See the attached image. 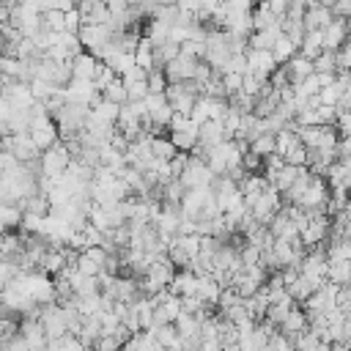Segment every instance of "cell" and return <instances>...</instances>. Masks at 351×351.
Instances as JSON below:
<instances>
[{
  "label": "cell",
  "instance_id": "obj_31",
  "mask_svg": "<svg viewBox=\"0 0 351 351\" xmlns=\"http://www.w3.org/2000/svg\"><path fill=\"white\" fill-rule=\"evenodd\" d=\"M247 151H252V154H258V156H266V154H274V134H269V132H263V134H258L250 145H247Z\"/></svg>",
  "mask_w": 351,
  "mask_h": 351
},
{
  "label": "cell",
  "instance_id": "obj_19",
  "mask_svg": "<svg viewBox=\"0 0 351 351\" xmlns=\"http://www.w3.org/2000/svg\"><path fill=\"white\" fill-rule=\"evenodd\" d=\"M118 107L121 104H115V101H107L104 96L90 107V115L93 118H99L101 123H110V126H115V118H118Z\"/></svg>",
  "mask_w": 351,
  "mask_h": 351
},
{
  "label": "cell",
  "instance_id": "obj_10",
  "mask_svg": "<svg viewBox=\"0 0 351 351\" xmlns=\"http://www.w3.org/2000/svg\"><path fill=\"white\" fill-rule=\"evenodd\" d=\"M302 329H307V315H304V310L302 307H291L288 313H285V318L280 321V326H277V332L280 335H285V337H293V335H299Z\"/></svg>",
  "mask_w": 351,
  "mask_h": 351
},
{
  "label": "cell",
  "instance_id": "obj_42",
  "mask_svg": "<svg viewBox=\"0 0 351 351\" xmlns=\"http://www.w3.org/2000/svg\"><path fill=\"white\" fill-rule=\"evenodd\" d=\"M123 88H126V99H134V101H140V99H145V96H148V85H145V80H137V82H126Z\"/></svg>",
  "mask_w": 351,
  "mask_h": 351
},
{
  "label": "cell",
  "instance_id": "obj_5",
  "mask_svg": "<svg viewBox=\"0 0 351 351\" xmlns=\"http://www.w3.org/2000/svg\"><path fill=\"white\" fill-rule=\"evenodd\" d=\"M244 60H247V71L255 74L258 80H269V74L277 69L269 49H244Z\"/></svg>",
  "mask_w": 351,
  "mask_h": 351
},
{
  "label": "cell",
  "instance_id": "obj_2",
  "mask_svg": "<svg viewBox=\"0 0 351 351\" xmlns=\"http://www.w3.org/2000/svg\"><path fill=\"white\" fill-rule=\"evenodd\" d=\"M178 181H181L186 189H195V186H208V184L214 181V173L206 167L203 156H197V154H189V156H186V167L181 170Z\"/></svg>",
  "mask_w": 351,
  "mask_h": 351
},
{
  "label": "cell",
  "instance_id": "obj_38",
  "mask_svg": "<svg viewBox=\"0 0 351 351\" xmlns=\"http://www.w3.org/2000/svg\"><path fill=\"white\" fill-rule=\"evenodd\" d=\"M176 244L189 255V258H195L197 252H200V236L197 233H189V236H176Z\"/></svg>",
  "mask_w": 351,
  "mask_h": 351
},
{
  "label": "cell",
  "instance_id": "obj_18",
  "mask_svg": "<svg viewBox=\"0 0 351 351\" xmlns=\"http://www.w3.org/2000/svg\"><path fill=\"white\" fill-rule=\"evenodd\" d=\"M269 52H271L274 63H277V66H282V63H285L291 55H296V44H293V41H291L285 33H280V36H277V41L271 44V49H269Z\"/></svg>",
  "mask_w": 351,
  "mask_h": 351
},
{
  "label": "cell",
  "instance_id": "obj_35",
  "mask_svg": "<svg viewBox=\"0 0 351 351\" xmlns=\"http://www.w3.org/2000/svg\"><path fill=\"white\" fill-rule=\"evenodd\" d=\"M96 318H99V332H101V335H112V329L121 324L118 315L112 313V307H110V310H99Z\"/></svg>",
  "mask_w": 351,
  "mask_h": 351
},
{
  "label": "cell",
  "instance_id": "obj_28",
  "mask_svg": "<svg viewBox=\"0 0 351 351\" xmlns=\"http://www.w3.org/2000/svg\"><path fill=\"white\" fill-rule=\"evenodd\" d=\"M293 145H299V137H296V132L293 129H282V132H277L274 134V154H288Z\"/></svg>",
  "mask_w": 351,
  "mask_h": 351
},
{
  "label": "cell",
  "instance_id": "obj_33",
  "mask_svg": "<svg viewBox=\"0 0 351 351\" xmlns=\"http://www.w3.org/2000/svg\"><path fill=\"white\" fill-rule=\"evenodd\" d=\"M41 27L44 30H63V11H58V8L41 11Z\"/></svg>",
  "mask_w": 351,
  "mask_h": 351
},
{
  "label": "cell",
  "instance_id": "obj_54",
  "mask_svg": "<svg viewBox=\"0 0 351 351\" xmlns=\"http://www.w3.org/2000/svg\"><path fill=\"white\" fill-rule=\"evenodd\" d=\"M3 258H5V255H3V250H0V261H3Z\"/></svg>",
  "mask_w": 351,
  "mask_h": 351
},
{
  "label": "cell",
  "instance_id": "obj_12",
  "mask_svg": "<svg viewBox=\"0 0 351 351\" xmlns=\"http://www.w3.org/2000/svg\"><path fill=\"white\" fill-rule=\"evenodd\" d=\"M63 266H66V261H63V255H60V250H58V247H47V250L41 252V258L36 261V269H38V271H44V274H49V277L60 274V271H63Z\"/></svg>",
  "mask_w": 351,
  "mask_h": 351
},
{
  "label": "cell",
  "instance_id": "obj_11",
  "mask_svg": "<svg viewBox=\"0 0 351 351\" xmlns=\"http://www.w3.org/2000/svg\"><path fill=\"white\" fill-rule=\"evenodd\" d=\"M335 16H332V11L326 8V5H321V3H315V5H307L304 8V16H302V25H304V30H321L326 22H332Z\"/></svg>",
  "mask_w": 351,
  "mask_h": 351
},
{
  "label": "cell",
  "instance_id": "obj_23",
  "mask_svg": "<svg viewBox=\"0 0 351 351\" xmlns=\"http://www.w3.org/2000/svg\"><path fill=\"white\" fill-rule=\"evenodd\" d=\"M143 332H151L154 335V340L162 346V348H170L173 343H178L181 337H178V329H176V324H162V326H154V329H143Z\"/></svg>",
  "mask_w": 351,
  "mask_h": 351
},
{
  "label": "cell",
  "instance_id": "obj_16",
  "mask_svg": "<svg viewBox=\"0 0 351 351\" xmlns=\"http://www.w3.org/2000/svg\"><path fill=\"white\" fill-rule=\"evenodd\" d=\"M326 280L335 285H348L351 280V261H326Z\"/></svg>",
  "mask_w": 351,
  "mask_h": 351
},
{
  "label": "cell",
  "instance_id": "obj_39",
  "mask_svg": "<svg viewBox=\"0 0 351 351\" xmlns=\"http://www.w3.org/2000/svg\"><path fill=\"white\" fill-rule=\"evenodd\" d=\"M55 351H88V348L77 340V335H69V332H66L63 337L55 340Z\"/></svg>",
  "mask_w": 351,
  "mask_h": 351
},
{
  "label": "cell",
  "instance_id": "obj_3",
  "mask_svg": "<svg viewBox=\"0 0 351 351\" xmlns=\"http://www.w3.org/2000/svg\"><path fill=\"white\" fill-rule=\"evenodd\" d=\"M112 30L107 25H93V22H82L80 30H77V38H80V47L85 52H96L99 47H104L110 41Z\"/></svg>",
  "mask_w": 351,
  "mask_h": 351
},
{
  "label": "cell",
  "instance_id": "obj_44",
  "mask_svg": "<svg viewBox=\"0 0 351 351\" xmlns=\"http://www.w3.org/2000/svg\"><path fill=\"white\" fill-rule=\"evenodd\" d=\"M118 348H121V343L112 335H99L90 346V351H118Z\"/></svg>",
  "mask_w": 351,
  "mask_h": 351
},
{
  "label": "cell",
  "instance_id": "obj_43",
  "mask_svg": "<svg viewBox=\"0 0 351 351\" xmlns=\"http://www.w3.org/2000/svg\"><path fill=\"white\" fill-rule=\"evenodd\" d=\"M315 110V118H318V123H335V118H337V107L335 104H318V107H313Z\"/></svg>",
  "mask_w": 351,
  "mask_h": 351
},
{
  "label": "cell",
  "instance_id": "obj_27",
  "mask_svg": "<svg viewBox=\"0 0 351 351\" xmlns=\"http://www.w3.org/2000/svg\"><path fill=\"white\" fill-rule=\"evenodd\" d=\"M313 71L315 74H335V52L332 49H321L315 58H313Z\"/></svg>",
  "mask_w": 351,
  "mask_h": 351
},
{
  "label": "cell",
  "instance_id": "obj_8",
  "mask_svg": "<svg viewBox=\"0 0 351 351\" xmlns=\"http://www.w3.org/2000/svg\"><path fill=\"white\" fill-rule=\"evenodd\" d=\"M324 181L329 189H348L351 184V165L348 162H332L324 173Z\"/></svg>",
  "mask_w": 351,
  "mask_h": 351
},
{
  "label": "cell",
  "instance_id": "obj_53",
  "mask_svg": "<svg viewBox=\"0 0 351 351\" xmlns=\"http://www.w3.org/2000/svg\"><path fill=\"white\" fill-rule=\"evenodd\" d=\"M0 55H3V36H0Z\"/></svg>",
  "mask_w": 351,
  "mask_h": 351
},
{
  "label": "cell",
  "instance_id": "obj_20",
  "mask_svg": "<svg viewBox=\"0 0 351 351\" xmlns=\"http://www.w3.org/2000/svg\"><path fill=\"white\" fill-rule=\"evenodd\" d=\"M321 49H324V47H321V30H304V36H302V41H299V49H296V52L313 60Z\"/></svg>",
  "mask_w": 351,
  "mask_h": 351
},
{
  "label": "cell",
  "instance_id": "obj_51",
  "mask_svg": "<svg viewBox=\"0 0 351 351\" xmlns=\"http://www.w3.org/2000/svg\"><path fill=\"white\" fill-rule=\"evenodd\" d=\"M258 351H271V346H269V343H266V346H263V348H258Z\"/></svg>",
  "mask_w": 351,
  "mask_h": 351
},
{
  "label": "cell",
  "instance_id": "obj_34",
  "mask_svg": "<svg viewBox=\"0 0 351 351\" xmlns=\"http://www.w3.org/2000/svg\"><path fill=\"white\" fill-rule=\"evenodd\" d=\"M27 88H30V93H33L36 101H44V99H49L52 90L60 88V85H49V82H44V80H36V77H33V80L27 82Z\"/></svg>",
  "mask_w": 351,
  "mask_h": 351
},
{
  "label": "cell",
  "instance_id": "obj_45",
  "mask_svg": "<svg viewBox=\"0 0 351 351\" xmlns=\"http://www.w3.org/2000/svg\"><path fill=\"white\" fill-rule=\"evenodd\" d=\"M241 170L244 173H261V156L252 151H244L241 154Z\"/></svg>",
  "mask_w": 351,
  "mask_h": 351
},
{
  "label": "cell",
  "instance_id": "obj_30",
  "mask_svg": "<svg viewBox=\"0 0 351 351\" xmlns=\"http://www.w3.org/2000/svg\"><path fill=\"white\" fill-rule=\"evenodd\" d=\"M101 96H104L107 101H115V104H123V101H126V88H123V82H121V77H115L112 82H107V85L101 88Z\"/></svg>",
  "mask_w": 351,
  "mask_h": 351
},
{
  "label": "cell",
  "instance_id": "obj_55",
  "mask_svg": "<svg viewBox=\"0 0 351 351\" xmlns=\"http://www.w3.org/2000/svg\"><path fill=\"white\" fill-rule=\"evenodd\" d=\"M0 244H3V230H0Z\"/></svg>",
  "mask_w": 351,
  "mask_h": 351
},
{
  "label": "cell",
  "instance_id": "obj_4",
  "mask_svg": "<svg viewBox=\"0 0 351 351\" xmlns=\"http://www.w3.org/2000/svg\"><path fill=\"white\" fill-rule=\"evenodd\" d=\"M195 66H197V58L178 52L173 60H167V63L162 66V71H165L167 82H184V80H192V74H195Z\"/></svg>",
  "mask_w": 351,
  "mask_h": 351
},
{
  "label": "cell",
  "instance_id": "obj_22",
  "mask_svg": "<svg viewBox=\"0 0 351 351\" xmlns=\"http://www.w3.org/2000/svg\"><path fill=\"white\" fill-rule=\"evenodd\" d=\"M326 261H351L348 239H326Z\"/></svg>",
  "mask_w": 351,
  "mask_h": 351
},
{
  "label": "cell",
  "instance_id": "obj_17",
  "mask_svg": "<svg viewBox=\"0 0 351 351\" xmlns=\"http://www.w3.org/2000/svg\"><path fill=\"white\" fill-rule=\"evenodd\" d=\"M285 291H288V296L296 302V304H302L313 291H315V282L310 280V277H304V274H299L291 285H285Z\"/></svg>",
  "mask_w": 351,
  "mask_h": 351
},
{
  "label": "cell",
  "instance_id": "obj_37",
  "mask_svg": "<svg viewBox=\"0 0 351 351\" xmlns=\"http://www.w3.org/2000/svg\"><path fill=\"white\" fill-rule=\"evenodd\" d=\"M282 162L285 165H293V167H304L307 165V148L299 143V145H293L288 154H282Z\"/></svg>",
  "mask_w": 351,
  "mask_h": 351
},
{
  "label": "cell",
  "instance_id": "obj_49",
  "mask_svg": "<svg viewBox=\"0 0 351 351\" xmlns=\"http://www.w3.org/2000/svg\"><path fill=\"white\" fill-rule=\"evenodd\" d=\"M222 346H219V340H200V351H219Z\"/></svg>",
  "mask_w": 351,
  "mask_h": 351
},
{
  "label": "cell",
  "instance_id": "obj_36",
  "mask_svg": "<svg viewBox=\"0 0 351 351\" xmlns=\"http://www.w3.org/2000/svg\"><path fill=\"white\" fill-rule=\"evenodd\" d=\"M335 52V69L337 71H348V66H351V44L348 41H343L337 49H332Z\"/></svg>",
  "mask_w": 351,
  "mask_h": 351
},
{
  "label": "cell",
  "instance_id": "obj_41",
  "mask_svg": "<svg viewBox=\"0 0 351 351\" xmlns=\"http://www.w3.org/2000/svg\"><path fill=\"white\" fill-rule=\"evenodd\" d=\"M80 25H82V14H80L77 8L63 11V30H66V33H77Z\"/></svg>",
  "mask_w": 351,
  "mask_h": 351
},
{
  "label": "cell",
  "instance_id": "obj_50",
  "mask_svg": "<svg viewBox=\"0 0 351 351\" xmlns=\"http://www.w3.org/2000/svg\"><path fill=\"white\" fill-rule=\"evenodd\" d=\"M332 351H348V343H332Z\"/></svg>",
  "mask_w": 351,
  "mask_h": 351
},
{
  "label": "cell",
  "instance_id": "obj_40",
  "mask_svg": "<svg viewBox=\"0 0 351 351\" xmlns=\"http://www.w3.org/2000/svg\"><path fill=\"white\" fill-rule=\"evenodd\" d=\"M241 77H244V74H233V71L219 74V80H222V85H225V93H228V99H230L233 93H239V90H241Z\"/></svg>",
  "mask_w": 351,
  "mask_h": 351
},
{
  "label": "cell",
  "instance_id": "obj_48",
  "mask_svg": "<svg viewBox=\"0 0 351 351\" xmlns=\"http://www.w3.org/2000/svg\"><path fill=\"white\" fill-rule=\"evenodd\" d=\"M266 5H269V11H271L274 16H282L285 8L291 5V0H266Z\"/></svg>",
  "mask_w": 351,
  "mask_h": 351
},
{
  "label": "cell",
  "instance_id": "obj_14",
  "mask_svg": "<svg viewBox=\"0 0 351 351\" xmlns=\"http://www.w3.org/2000/svg\"><path fill=\"white\" fill-rule=\"evenodd\" d=\"M30 134V140H33V145L38 148V151H47L49 145H55L60 137H58V129H55V123L49 121V123H44V126H36V129H30L27 132Z\"/></svg>",
  "mask_w": 351,
  "mask_h": 351
},
{
  "label": "cell",
  "instance_id": "obj_1",
  "mask_svg": "<svg viewBox=\"0 0 351 351\" xmlns=\"http://www.w3.org/2000/svg\"><path fill=\"white\" fill-rule=\"evenodd\" d=\"M69 162H71V154H69L66 143H63V140H58L55 145H49L47 151H41V154H38V167H41V173H38V176H47V178L58 181Z\"/></svg>",
  "mask_w": 351,
  "mask_h": 351
},
{
  "label": "cell",
  "instance_id": "obj_52",
  "mask_svg": "<svg viewBox=\"0 0 351 351\" xmlns=\"http://www.w3.org/2000/svg\"><path fill=\"white\" fill-rule=\"evenodd\" d=\"M0 96H3V74H0Z\"/></svg>",
  "mask_w": 351,
  "mask_h": 351
},
{
  "label": "cell",
  "instance_id": "obj_24",
  "mask_svg": "<svg viewBox=\"0 0 351 351\" xmlns=\"http://www.w3.org/2000/svg\"><path fill=\"white\" fill-rule=\"evenodd\" d=\"M19 222H22V211H19L16 206L0 200V230L5 233V230H11V228H19Z\"/></svg>",
  "mask_w": 351,
  "mask_h": 351
},
{
  "label": "cell",
  "instance_id": "obj_29",
  "mask_svg": "<svg viewBox=\"0 0 351 351\" xmlns=\"http://www.w3.org/2000/svg\"><path fill=\"white\" fill-rule=\"evenodd\" d=\"M151 154H154V159H159V162H167L173 154H176V148H173V143L162 134V137H154L151 134Z\"/></svg>",
  "mask_w": 351,
  "mask_h": 351
},
{
  "label": "cell",
  "instance_id": "obj_46",
  "mask_svg": "<svg viewBox=\"0 0 351 351\" xmlns=\"http://www.w3.org/2000/svg\"><path fill=\"white\" fill-rule=\"evenodd\" d=\"M269 346H271V351H293L291 337H285V335H280V332H274V335L269 337Z\"/></svg>",
  "mask_w": 351,
  "mask_h": 351
},
{
  "label": "cell",
  "instance_id": "obj_9",
  "mask_svg": "<svg viewBox=\"0 0 351 351\" xmlns=\"http://www.w3.org/2000/svg\"><path fill=\"white\" fill-rule=\"evenodd\" d=\"M99 63H101V60H96L90 52L82 49V52H77V55L71 58V77H77V80H93Z\"/></svg>",
  "mask_w": 351,
  "mask_h": 351
},
{
  "label": "cell",
  "instance_id": "obj_13",
  "mask_svg": "<svg viewBox=\"0 0 351 351\" xmlns=\"http://www.w3.org/2000/svg\"><path fill=\"white\" fill-rule=\"evenodd\" d=\"M195 274L189 271V269H176V274H173V280L165 285L173 296H189V293H195Z\"/></svg>",
  "mask_w": 351,
  "mask_h": 351
},
{
  "label": "cell",
  "instance_id": "obj_25",
  "mask_svg": "<svg viewBox=\"0 0 351 351\" xmlns=\"http://www.w3.org/2000/svg\"><path fill=\"white\" fill-rule=\"evenodd\" d=\"M22 211L36 214V217H47V214H49V200H47V195L36 192V195L25 197V200H22Z\"/></svg>",
  "mask_w": 351,
  "mask_h": 351
},
{
  "label": "cell",
  "instance_id": "obj_6",
  "mask_svg": "<svg viewBox=\"0 0 351 351\" xmlns=\"http://www.w3.org/2000/svg\"><path fill=\"white\" fill-rule=\"evenodd\" d=\"M346 36H348L346 19L335 16L332 22H326V25L321 27V47H324V49H337V47L346 41Z\"/></svg>",
  "mask_w": 351,
  "mask_h": 351
},
{
  "label": "cell",
  "instance_id": "obj_32",
  "mask_svg": "<svg viewBox=\"0 0 351 351\" xmlns=\"http://www.w3.org/2000/svg\"><path fill=\"white\" fill-rule=\"evenodd\" d=\"M145 85H148V93H162L165 85H167V77L162 69H148L145 71Z\"/></svg>",
  "mask_w": 351,
  "mask_h": 351
},
{
  "label": "cell",
  "instance_id": "obj_15",
  "mask_svg": "<svg viewBox=\"0 0 351 351\" xmlns=\"http://www.w3.org/2000/svg\"><path fill=\"white\" fill-rule=\"evenodd\" d=\"M132 58H134V66H140L143 71L154 69V44H151L145 36H140V38H137V44H134Z\"/></svg>",
  "mask_w": 351,
  "mask_h": 351
},
{
  "label": "cell",
  "instance_id": "obj_47",
  "mask_svg": "<svg viewBox=\"0 0 351 351\" xmlns=\"http://www.w3.org/2000/svg\"><path fill=\"white\" fill-rule=\"evenodd\" d=\"M329 11H332V16H340V19H348V14H351V0H332V5H329Z\"/></svg>",
  "mask_w": 351,
  "mask_h": 351
},
{
  "label": "cell",
  "instance_id": "obj_21",
  "mask_svg": "<svg viewBox=\"0 0 351 351\" xmlns=\"http://www.w3.org/2000/svg\"><path fill=\"white\" fill-rule=\"evenodd\" d=\"M99 165H104V167H110L112 173H118L126 162H123V154H121V151H115L110 143H101V145H99Z\"/></svg>",
  "mask_w": 351,
  "mask_h": 351
},
{
  "label": "cell",
  "instance_id": "obj_7",
  "mask_svg": "<svg viewBox=\"0 0 351 351\" xmlns=\"http://www.w3.org/2000/svg\"><path fill=\"white\" fill-rule=\"evenodd\" d=\"M282 69H285V74H288V85H296V82H302L307 74H313V60L296 52V55H291V58L282 63Z\"/></svg>",
  "mask_w": 351,
  "mask_h": 351
},
{
  "label": "cell",
  "instance_id": "obj_26",
  "mask_svg": "<svg viewBox=\"0 0 351 351\" xmlns=\"http://www.w3.org/2000/svg\"><path fill=\"white\" fill-rule=\"evenodd\" d=\"M167 140L173 143L176 151H192L197 145V132H167Z\"/></svg>",
  "mask_w": 351,
  "mask_h": 351
}]
</instances>
